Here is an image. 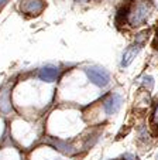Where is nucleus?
Masks as SVG:
<instances>
[{"label":"nucleus","instance_id":"nucleus-2","mask_svg":"<svg viewBox=\"0 0 158 160\" xmlns=\"http://www.w3.org/2000/svg\"><path fill=\"white\" fill-rule=\"evenodd\" d=\"M85 74H86L88 79L99 88H104L110 82V74L99 67H89L85 70Z\"/></svg>","mask_w":158,"mask_h":160},{"label":"nucleus","instance_id":"nucleus-7","mask_svg":"<svg viewBox=\"0 0 158 160\" xmlns=\"http://www.w3.org/2000/svg\"><path fill=\"white\" fill-rule=\"evenodd\" d=\"M45 4L42 3V0H23L21 3V9L28 14H40Z\"/></svg>","mask_w":158,"mask_h":160},{"label":"nucleus","instance_id":"nucleus-1","mask_svg":"<svg viewBox=\"0 0 158 160\" xmlns=\"http://www.w3.org/2000/svg\"><path fill=\"white\" fill-rule=\"evenodd\" d=\"M152 9L151 0H134L130 7L126 9L124 18L127 20V24L131 27H138L143 26L147 21L150 13Z\"/></svg>","mask_w":158,"mask_h":160},{"label":"nucleus","instance_id":"nucleus-6","mask_svg":"<svg viewBox=\"0 0 158 160\" xmlns=\"http://www.w3.org/2000/svg\"><path fill=\"white\" fill-rule=\"evenodd\" d=\"M12 109V89H10V87H7L0 89V112L3 115H9Z\"/></svg>","mask_w":158,"mask_h":160},{"label":"nucleus","instance_id":"nucleus-3","mask_svg":"<svg viewBox=\"0 0 158 160\" xmlns=\"http://www.w3.org/2000/svg\"><path fill=\"white\" fill-rule=\"evenodd\" d=\"M37 75H38L40 81L51 84V82H55L60 78L61 70H60V67H55V65H45L42 68H40Z\"/></svg>","mask_w":158,"mask_h":160},{"label":"nucleus","instance_id":"nucleus-13","mask_svg":"<svg viewBox=\"0 0 158 160\" xmlns=\"http://www.w3.org/2000/svg\"><path fill=\"white\" fill-rule=\"evenodd\" d=\"M78 2H81V0H78Z\"/></svg>","mask_w":158,"mask_h":160},{"label":"nucleus","instance_id":"nucleus-10","mask_svg":"<svg viewBox=\"0 0 158 160\" xmlns=\"http://www.w3.org/2000/svg\"><path fill=\"white\" fill-rule=\"evenodd\" d=\"M152 47L155 50H158V30L155 31V37H154V41H152Z\"/></svg>","mask_w":158,"mask_h":160},{"label":"nucleus","instance_id":"nucleus-11","mask_svg":"<svg viewBox=\"0 0 158 160\" xmlns=\"http://www.w3.org/2000/svg\"><path fill=\"white\" fill-rule=\"evenodd\" d=\"M7 2H9V0H0V7H3L4 4L7 3Z\"/></svg>","mask_w":158,"mask_h":160},{"label":"nucleus","instance_id":"nucleus-8","mask_svg":"<svg viewBox=\"0 0 158 160\" xmlns=\"http://www.w3.org/2000/svg\"><path fill=\"white\" fill-rule=\"evenodd\" d=\"M151 128L155 130V133H158V105L155 106L154 112L151 115Z\"/></svg>","mask_w":158,"mask_h":160},{"label":"nucleus","instance_id":"nucleus-9","mask_svg":"<svg viewBox=\"0 0 158 160\" xmlns=\"http://www.w3.org/2000/svg\"><path fill=\"white\" fill-rule=\"evenodd\" d=\"M143 84L146 85L147 91H151L152 87H154V81H152L151 77H144V78H143Z\"/></svg>","mask_w":158,"mask_h":160},{"label":"nucleus","instance_id":"nucleus-4","mask_svg":"<svg viewBox=\"0 0 158 160\" xmlns=\"http://www.w3.org/2000/svg\"><path fill=\"white\" fill-rule=\"evenodd\" d=\"M122 102H123V99H122V97H120L119 94L109 95V98H108V99H104V102H103L104 113H106L108 116L117 113V112H119V109L122 108Z\"/></svg>","mask_w":158,"mask_h":160},{"label":"nucleus","instance_id":"nucleus-5","mask_svg":"<svg viewBox=\"0 0 158 160\" xmlns=\"http://www.w3.org/2000/svg\"><path fill=\"white\" fill-rule=\"evenodd\" d=\"M141 47H143V41H141V40H137V41H134L130 47H127V50L123 52L122 67H128L130 65V64L133 62V60L137 57V54L140 52Z\"/></svg>","mask_w":158,"mask_h":160},{"label":"nucleus","instance_id":"nucleus-12","mask_svg":"<svg viewBox=\"0 0 158 160\" xmlns=\"http://www.w3.org/2000/svg\"><path fill=\"white\" fill-rule=\"evenodd\" d=\"M51 160H62V159H51Z\"/></svg>","mask_w":158,"mask_h":160}]
</instances>
